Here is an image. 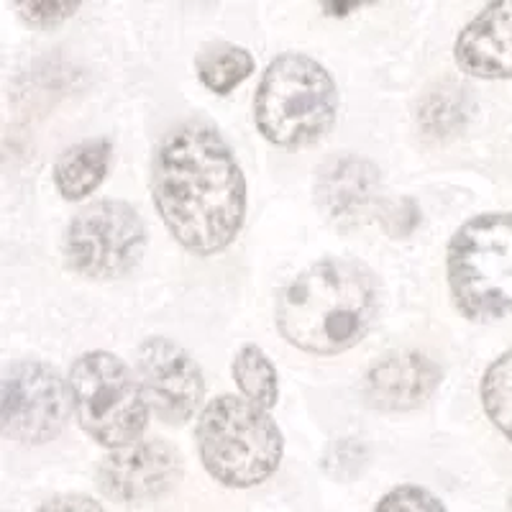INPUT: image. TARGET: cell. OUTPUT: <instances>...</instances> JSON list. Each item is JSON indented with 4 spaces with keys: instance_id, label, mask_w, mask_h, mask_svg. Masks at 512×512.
Segmentation results:
<instances>
[{
    "instance_id": "cell-14",
    "label": "cell",
    "mask_w": 512,
    "mask_h": 512,
    "mask_svg": "<svg viewBox=\"0 0 512 512\" xmlns=\"http://www.w3.org/2000/svg\"><path fill=\"white\" fill-rule=\"evenodd\" d=\"M111 157L113 146L108 139H90L67 149L54 167V182L62 198L82 200L98 190L108 175Z\"/></svg>"
},
{
    "instance_id": "cell-11",
    "label": "cell",
    "mask_w": 512,
    "mask_h": 512,
    "mask_svg": "<svg viewBox=\"0 0 512 512\" xmlns=\"http://www.w3.org/2000/svg\"><path fill=\"white\" fill-rule=\"evenodd\" d=\"M441 384V367L418 351H395L379 359L364 377L361 395L369 408L405 413L420 408Z\"/></svg>"
},
{
    "instance_id": "cell-6",
    "label": "cell",
    "mask_w": 512,
    "mask_h": 512,
    "mask_svg": "<svg viewBox=\"0 0 512 512\" xmlns=\"http://www.w3.org/2000/svg\"><path fill=\"white\" fill-rule=\"evenodd\" d=\"M70 397L77 423L100 446H131L144 433L149 402L139 379L116 354H82L70 369Z\"/></svg>"
},
{
    "instance_id": "cell-1",
    "label": "cell",
    "mask_w": 512,
    "mask_h": 512,
    "mask_svg": "<svg viewBox=\"0 0 512 512\" xmlns=\"http://www.w3.org/2000/svg\"><path fill=\"white\" fill-rule=\"evenodd\" d=\"M154 203L169 233L195 254H216L241 231L246 182L241 167L208 121L180 123L154 154Z\"/></svg>"
},
{
    "instance_id": "cell-17",
    "label": "cell",
    "mask_w": 512,
    "mask_h": 512,
    "mask_svg": "<svg viewBox=\"0 0 512 512\" xmlns=\"http://www.w3.org/2000/svg\"><path fill=\"white\" fill-rule=\"evenodd\" d=\"M482 405L497 431L512 441V351L492 361L484 372Z\"/></svg>"
},
{
    "instance_id": "cell-15",
    "label": "cell",
    "mask_w": 512,
    "mask_h": 512,
    "mask_svg": "<svg viewBox=\"0 0 512 512\" xmlns=\"http://www.w3.org/2000/svg\"><path fill=\"white\" fill-rule=\"evenodd\" d=\"M195 67H198V75L205 88L218 95H226L233 88H239L241 82L254 72V57L241 47L218 44L213 49H205Z\"/></svg>"
},
{
    "instance_id": "cell-13",
    "label": "cell",
    "mask_w": 512,
    "mask_h": 512,
    "mask_svg": "<svg viewBox=\"0 0 512 512\" xmlns=\"http://www.w3.org/2000/svg\"><path fill=\"white\" fill-rule=\"evenodd\" d=\"M379 169L359 157L328 162L315 180V200L336 223H359L361 216L379 200Z\"/></svg>"
},
{
    "instance_id": "cell-4",
    "label": "cell",
    "mask_w": 512,
    "mask_h": 512,
    "mask_svg": "<svg viewBox=\"0 0 512 512\" xmlns=\"http://www.w3.org/2000/svg\"><path fill=\"white\" fill-rule=\"evenodd\" d=\"M338 113V90L326 67L305 54L272 59L254 98V118L264 139L297 149L320 141Z\"/></svg>"
},
{
    "instance_id": "cell-18",
    "label": "cell",
    "mask_w": 512,
    "mask_h": 512,
    "mask_svg": "<svg viewBox=\"0 0 512 512\" xmlns=\"http://www.w3.org/2000/svg\"><path fill=\"white\" fill-rule=\"evenodd\" d=\"M374 512H448L433 492L415 484H400L377 502Z\"/></svg>"
},
{
    "instance_id": "cell-7",
    "label": "cell",
    "mask_w": 512,
    "mask_h": 512,
    "mask_svg": "<svg viewBox=\"0 0 512 512\" xmlns=\"http://www.w3.org/2000/svg\"><path fill=\"white\" fill-rule=\"evenodd\" d=\"M146 231L139 213L121 200L82 208L64 236L67 264L90 280H116L139 264Z\"/></svg>"
},
{
    "instance_id": "cell-10",
    "label": "cell",
    "mask_w": 512,
    "mask_h": 512,
    "mask_svg": "<svg viewBox=\"0 0 512 512\" xmlns=\"http://www.w3.org/2000/svg\"><path fill=\"white\" fill-rule=\"evenodd\" d=\"M182 477V456L167 441H136L105 456L98 469L103 495L121 505L157 500Z\"/></svg>"
},
{
    "instance_id": "cell-12",
    "label": "cell",
    "mask_w": 512,
    "mask_h": 512,
    "mask_svg": "<svg viewBox=\"0 0 512 512\" xmlns=\"http://www.w3.org/2000/svg\"><path fill=\"white\" fill-rule=\"evenodd\" d=\"M456 62L484 80L512 77V0H500L474 16L456 39Z\"/></svg>"
},
{
    "instance_id": "cell-3",
    "label": "cell",
    "mask_w": 512,
    "mask_h": 512,
    "mask_svg": "<svg viewBox=\"0 0 512 512\" xmlns=\"http://www.w3.org/2000/svg\"><path fill=\"white\" fill-rule=\"evenodd\" d=\"M198 451L205 472L231 489L267 482L282 461L285 441L267 410L236 395H221L200 413Z\"/></svg>"
},
{
    "instance_id": "cell-9",
    "label": "cell",
    "mask_w": 512,
    "mask_h": 512,
    "mask_svg": "<svg viewBox=\"0 0 512 512\" xmlns=\"http://www.w3.org/2000/svg\"><path fill=\"white\" fill-rule=\"evenodd\" d=\"M139 382L149 408L162 423L182 425L195 415L205 395L203 372L182 346L169 338H146L136 354Z\"/></svg>"
},
{
    "instance_id": "cell-20",
    "label": "cell",
    "mask_w": 512,
    "mask_h": 512,
    "mask_svg": "<svg viewBox=\"0 0 512 512\" xmlns=\"http://www.w3.org/2000/svg\"><path fill=\"white\" fill-rule=\"evenodd\" d=\"M39 512H105L98 500L90 495H80V492H67V495H57L47 500L39 507Z\"/></svg>"
},
{
    "instance_id": "cell-5",
    "label": "cell",
    "mask_w": 512,
    "mask_h": 512,
    "mask_svg": "<svg viewBox=\"0 0 512 512\" xmlns=\"http://www.w3.org/2000/svg\"><path fill=\"white\" fill-rule=\"evenodd\" d=\"M448 285L461 313L497 320L512 310V213L466 221L448 244Z\"/></svg>"
},
{
    "instance_id": "cell-16",
    "label": "cell",
    "mask_w": 512,
    "mask_h": 512,
    "mask_svg": "<svg viewBox=\"0 0 512 512\" xmlns=\"http://www.w3.org/2000/svg\"><path fill=\"white\" fill-rule=\"evenodd\" d=\"M233 377L241 387L246 400L259 405L262 410H269L277 405L280 397V382H277V369L267 359L259 346H244L233 359Z\"/></svg>"
},
{
    "instance_id": "cell-8",
    "label": "cell",
    "mask_w": 512,
    "mask_h": 512,
    "mask_svg": "<svg viewBox=\"0 0 512 512\" xmlns=\"http://www.w3.org/2000/svg\"><path fill=\"white\" fill-rule=\"evenodd\" d=\"M67 420L64 384L41 361L13 364L3 379V433L21 443L57 438Z\"/></svg>"
},
{
    "instance_id": "cell-21",
    "label": "cell",
    "mask_w": 512,
    "mask_h": 512,
    "mask_svg": "<svg viewBox=\"0 0 512 512\" xmlns=\"http://www.w3.org/2000/svg\"><path fill=\"white\" fill-rule=\"evenodd\" d=\"M510 512H512V497H510Z\"/></svg>"
},
{
    "instance_id": "cell-19",
    "label": "cell",
    "mask_w": 512,
    "mask_h": 512,
    "mask_svg": "<svg viewBox=\"0 0 512 512\" xmlns=\"http://www.w3.org/2000/svg\"><path fill=\"white\" fill-rule=\"evenodd\" d=\"M18 13L36 26H54L64 18L75 16V11L80 8V3H16Z\"/></svg>"
},
{
    "instance_id": "cell-2",
    "label": "cell",
    "mask_w": 512,
    "mask_h": 512,
    "mask_svg": "<svg viewBox=\"0 0 512 512\" xmlns=\"http://www.w3.org/2000/svg\"><path fill=\"white\" fill-rule=\"evenodd\" d=\"M379 313V282L369 267L326 259L297 274L277 303V328L287 344L333 356L367 336Z\"/></svg>"
}]
</instances>
